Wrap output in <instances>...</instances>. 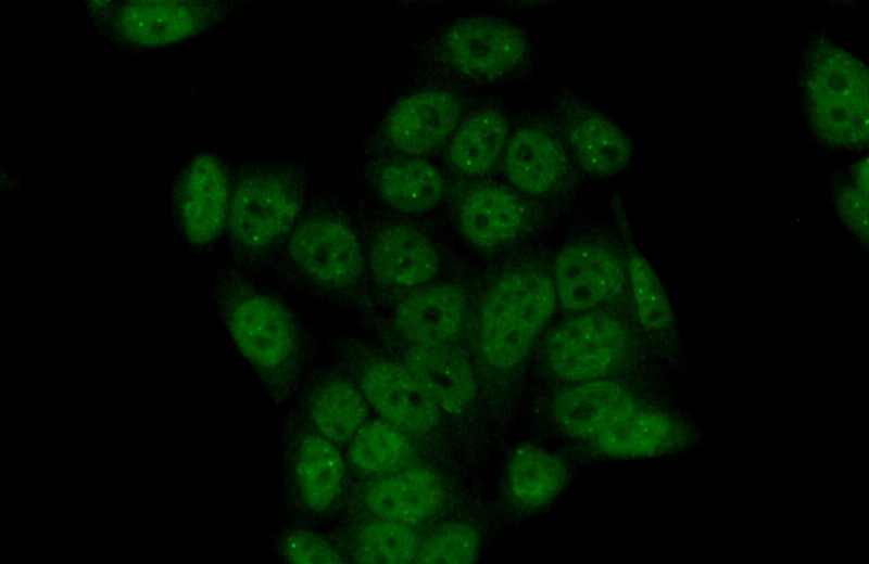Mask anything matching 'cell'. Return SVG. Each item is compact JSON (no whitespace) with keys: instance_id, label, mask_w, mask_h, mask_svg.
Listing matches in <instances>:
<instances>
[{"instance_id":"cell-13","label":"cell","mask_w":869,"mask_h":564,"mask_svg":"<svg viewBox=\"0 0 869 564\" xmlns=\"http://www.w3.org/2000/svg\"><path fill=\"white\" fill-rule=\"evenodd\" d=\"M237 166L214 150L199 149L177 167L171 182L174 228L193 252H209L225 234Z\"/></svg>"},{"instance_id":"cell-28","label":"cell","mask_w":869,"mask_h":564,"mask_svg":"<svg viewBox=\"0 0 869 564\" xmlns=\"http://www.w3.org/2000/svg\"><path fill=\"white\" fill-rule=\"evenodd\" d=\"M670 434L665 416L638 405L600 432L593 441L607 456L643 457L664 448Z\"/></svg>"},{"instance_id":"cell-15","label":"cell","mask_w":869,"mask_h":564,"mask_svg":"<svg viewBox=\"0 0 869 564\" xmlns=\"http://www.w3.org/2000/svg\"><path fill=\"white\" fill-rule=\"evenodd\" d=\"M500 169L505 182L534 200L567 192L579 172L545 108L514 110Z\"/></svg>"},{"instance_id":"cell-1","label":"cell","mask_w":869,"mask_h":564,"mask_svg":"<svg viewBox=\"0 0 869 564\" xmlns=\"http://www.w3.org/2000/svg\"><path fill=\"white\" fill-rule=\"evenodd\" d=\"M215 308L274 406L291 403L318 368L319 342L290 298L231 260L210 269Z\"/></svg>"},{"instance_id":"cell-2","label":"cell","mask_w":869,"mask_h":564,"mask_svg":"<svg viewBox=\"0 0 869 564\" xmlns=\"http://www.w3.org/2000/svg\"><path fill=\"white\" fill-rule=\"evenodd\" d=\"M264 272L290 299L312 300L356 315L375 308L356 205L313 194Z\"/></svg>"},{"instance_id":"cell-18","label":"cell","mask_w":869,"mask_h":564,"mask_svg":"<svg viewBox=\"0 0 869 564\" xmlns=\"http://www.w3.org/2000/svg\"><path fill=\"white\" fill-rule=\"evenodd\" d=\"M357 316L369 336L410 369L445 415H458L468 408L475 396V377L462 350L455 345L411 343L395 334L375 308Z\"/></svg>"},{"instance_id":"cell-23","label":"cell","mask_w":869,"mask_h":564,"mask_svg":"<svg viewBox=\"0 0 869 564\" xmlns=\"http://www.w3.org/2000/svg\"><path fill=\"white\" fill-rule=\"evenodd\" d=\"M291 403L299 415L342 449L374 414L355 381L331 361L315 370Z\"/></svg>"},{"instance_id":"cell-14","label":"cell","mask_w":869,"mask_h":564,"mask_svg":"<svg viewBox=\"0 0 869 564\" xmlns=\"http://www.w3.org/2000/svg\"><path fill=\"white\" fill-rule=\"evenodd\" d=\"M545 111L581 175L606 180L629 166L635 153L630 136L571 82L555 85Z\"/></svg>"},{"instance_id":"cell-32","label":"cell","mask_w":869,"mask_h":564,"mask_svg":"<svg viewBox=\"0 0 869 564\" xmlns=\"http://www.w3.org/2000/svg\"><path fill=\"white\" fill-rule=\"evenodd\" d=\"M839 214L849 230L860 240L868 238V162H858L849 180L836 193Z\"/></svg>"},{"instance_id":"cell-26","label":"cell","mask_w":869,"mask_h":564,"mask_svg":"<svg viewBox=\"0 0 869 564\" xmlns=\"http://www.w3.org/2000/svg\"><path fill=\"white\" fill-rule=\"evenodd\" d=\"M343 451L353 479L383 476L419 459L417 444L375 413Z\"/></svg>"},{"instance_id":"cell-16","label":"cell","mask_w":869,"mask_h":564,"mask_svg":"<svg viewBox=\"0 0 869 564\" xmlns=\"http://www.w3.org/2000/svg\"><path fill=\"white\" fill-rule=\"evenodd\" d=\"M356 176L366 204L410 218H432L445 208L452 180L436 158L364 150Z\"/></svg>"},{"instance_id":"cell-19","label":"cell","mask_w":869,"mask_h":564,"mask_svg":"<svg viewBox=\"0 0 869 564\" xmlns=\"http://www.w3.org/2000/svg\"><path fill=\"white\" fill-rule=\"evenodd\" d=\"M624 326L604 312H581L558 324L547 337L545 362L558 377L571 382L600 379L622 359Z\"/></svg>"},{"instance_id":"cell-8","label":"cell","mask_w":869,"mask_h":564,"mask_svg":"<svg viewBox=\"0 0 869 564\" xmlns=\"http://www.w3.org/2000/svg\"><path fill=\"white\" fill-rule=\"evenodd\" d=\"M279 464L290 520L324 525L343 511L352 483L344 451L291 407L280 420Z\"/></svg>"},{"instance_id":"cell-9","label":"cell","mask_w":869,"mask_h":564,"mask_svg":"<svg viewBox=\"0 0 869 564\" xmlns=\"http://www.w3.org/2000/svg\"><path fill=\"white\" fill-rule=\"evenodd\" d=\"M366 278L376 309L439 279L443 249L431 218H410L356 204Z\"/></svg>"},{"instance_id":"cell-22","label":"cell","mask_w":869,"mask_h":564,"mask_svg":"<svg viewBox=\"0 0 869 564\" xmlns=\"http://www.w3.org/2000/svg\"><path fill=\"white\" fill-rule=\"evenodd\" d=\"M376 310L402 338L419 345L448 346L454 345L463 330L466 296L458 284L438 279Z\"/></svg>"},{"instance_id":"cell-21","label":"cell","mask_w":869,"mask_h":564,"mask_svg":"<svg viewBox=\"0 0 869 564\" xmlns=\"http://www.w3.org/2000/svg\"><path fill=\"white\" fill-rule=\"evenodd\" d=\"M513 117L514 110L500 94L479 97L439 156L449 177L478 180L500 169Z\"/></svg>"},{"instance_id":"cell-25","label":"cell","mask_w":869,"mask_h":564,"mask_svg":"<svg viewBox=\"0 0 869 564\" xmlns=\"http://www.w3.org/2000/svg\"><path fill=\"white\" fill-rule=\"evenodd\" d=\"M638 403L620 384L602 379L577 382L554 405L559 427L578 438H594Z\"/></svg>"},{"instance_id":"cell-7","label":"cell","mask_w":869,"mask_h":564,"mask_svg":"<svg viewBox=\"0 0 869 564\" xmlns=\"http://www.w3.org/2000/svg\"><path fill=\"white\" fill-rule=\"evenodd\" d=\"M327 354L355 381L373 412L417 446L439 432L446 415L410 369L370 336L335 335L327 343Z\"/></svg>"},{"instance_id":"cell-3","label":"cell","mask_w":869,"mask_h":564,"mask_svg":"<svg viewBox=\"0 0 869 564\" xmlns=\"http://www.w3.org/2000/svg\"><path fill=\"white\" fill-rule=\"evenodd\" d=\"M411 54V75L443 80L478 95L500 94L528 79L538 63L530 30L490 14L434 22L413 37Z\"/></svg>"},{"instance_id":"cell-24","label":"cell","mask_w":869,"mask_h":564,"mask_svg":"<svg viewBox=\"0 0 869 564\" xmlns=\"http://www.w3.org/2000/svg\"><path fill=\"white\" fill-rule=\"evenodd\" d=\"M323 528L349 563H415L423 533L388 518L340 513Z\"/></svg>"},{"instance_id":"cell-12","label":"cell","mask_w":869,"mask_h":564,"mask_svg":"<svg viewBox=\"0 0 869 564\" xmlns=\"http://www.w3.org/2000/svg\"><path fill=\"white\" fill-rule=\"evenodd\" d=\"M445 208L461 239L486 252L520 243L546 221L537 200L490 178L452 182Z\"/></svg>"},{"instance_id":"cell-5","label":"cell","mask_w":869,"mask_h":564,"mask_svg":"<svg viewBox=\"0 0 869 564\" xmlns=\"http://www.w3.org/2000/svg\"><path fill=\"white\" fill-rule=\"evenodd\" d=\"M796 82L804 117L820 143L843 150L867 144L869 79L860 59L816 35L803 50Z\"/></svg>"},{"instance_id":"cell-4","label":"cell","mask_w":869,"mask_h":564,"mask_svg":"<svg viewBox=\"0 0 869 564\" xmlns=\"http://www.w3.org/2000/svg\"><path fill=\"white\" fill-rule=\"evenodd\" d=\"M312 195L303 162L263 158L237 165L224 234L229 260L262 273Z\"/></svg>"},{"instance_id":"cell-31","label":"cell","mask_w":869,"mask_h":564,"mask_svg":"<svg viewBox=\"0 0 869 564\" xmlns=\"http://www.w3.org/2000/svg\"><path fill=\"white\" fill-rule=\"evenodd\" d=\"M632 298L641 323L648 330H662L670 323L667 296L650 264L638 254L628 262Z\"/></svg>"},{"instance_id":"cell-10","label":"cell","mask_w":869,"mask_h":564,"mask_svg":"<svg viewBox=\"0 0 869 564\" xmlns=\"http://www.w3.org/2000/svg\"><path fill=\"white\" fill-rule=\"evenodd\" d=\"M479 97L443 80L410 74L364 150L437 158Z\"/></svg>"},{"instance_id":"cell-29","label":"cell","mask_w":869,"mask_h":564,"mask_svg":"<svg viewBox=\"0 0 869 564\" xmlns=\"http://www.w3.org/2000/svg\"><path fill=\"white\" fill-rule=\"evenodd\" d=\"M273 546L278 556L288 563H349L323 528L303 521L289 518L280 525L274 533Z\"/></svg>"},{"instance_id":"cell-6","label":"cell","mask_w":869,"mask_h":564,"mask_svg":"<svg viewBox=\"0 0 869 564\" xmlns=\"http://www.w3.org/2000/svg\"><path fill=\"white\" fill-rule=\"evenodd\" d=\"M236 1L91 0L88 24L106 47L129 54L166 51L214 30L236 10Z\"/></svg>"},{"instance_id":"cell-27","label":"cell","mask_w":869,"mask_h":564,"mask_svg":"<svg viewBox=\"0 0 869 564\" xmlns=\"http://www.w3.org/2000/svg\"><path fill=\"white\" fill-rule=\"evenodd\" d=\"M567 471L563 461L536 445H522L513 452L506 473L512 498L528 508L551 502L563 489Z\"/></svg>"},{"instance_id":"cell-11","label":"cell","mask_w":869,"mask_h":564,"mask_svg":"<svg viewBox=\"0 0 869 564\" xmlns=\"http://www.w3.org/2000/svg\"><path fill=\"white\" fill-rule=\"evenodd\" d=\"M556 297L552 279L533 268L500 277L487 292L479 315V348L499 370L518 366L549 321Z\"/></svg>"},{"instance_id":"cell-20","label":"cell","mask_w":869,"mask_h":564,"mask_svg":"<svg viewBox=\"0 0 869 564\" xmlns=\"http://www.w3.org/2000/svg\"><path fill=\"white\" fill-rule=\"evenodd\" d=\"M604 239L580 234L558 249L552 282L556 300L566 310L589 311L621 291V261Z\"/></svg>"},{"instance_id":"cell-17","label":"cell","mask_w":869,"mask_h":564,"mask_svg":"<svg viewBox=\"0 0 869 564\" xmlns=\"http://www.w3.org/2000/svg\"><path fill=\"white\" fill-rule=\"evenodd\" d=\"M446 503L441 475L419 459L393 473L353 479L343 512L388 518L421 530Z\"/></svg>"},{"instance_id":"cell-30","label":"cell","mask_w":869,"mask_h":564,"mask_svg":"<svg viewBox=\"0 0 869 564\" xmlns=\"http://www.w3.org/2000/svg\"><path fill=\"white\" fill-rule=\"evenodd\" d=\"M480 539L464 522H445L423 534L415 563L468 564L479 555Z\"/></svg>"}]
</instances>
